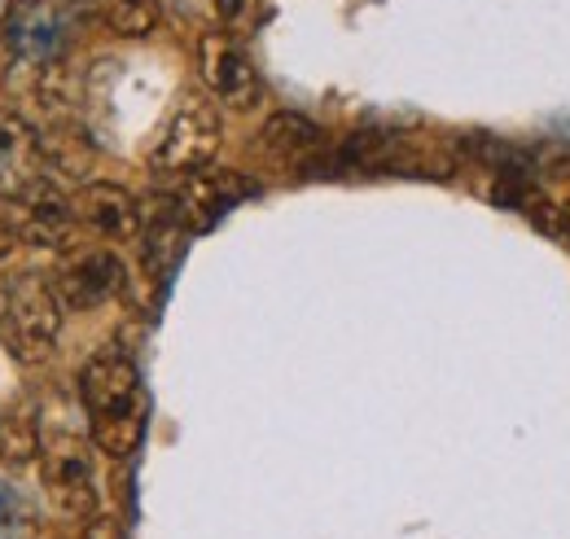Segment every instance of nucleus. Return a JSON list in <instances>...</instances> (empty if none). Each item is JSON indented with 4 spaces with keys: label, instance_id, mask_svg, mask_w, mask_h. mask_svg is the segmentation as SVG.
Returning a JSON list of instances; mask_svg holds the SVG:
<instances>
[{
    "label": "nucleus",
    "instance_id": "15",
    "mask_svg": "<svg viewBox=\"0 0 570 539\" xmlns=\"http://www.w3.org/2000/svg\"><path fill=\"white\" fill-rule=\"evenodd\" d=\"M207 4H212V13L224 22V27H242V22L255 13L259 0H207Z\"/></svg>",
    "mask_w": 570,
    "mask_h": 539
},
{
    "label": "nucleus",
    "instance_id": "7",
    "mask_svg": "<svg viewBox=\"0 0 570 539\" xmlns=\"http://www.w3.org/2000/svg\"><path fill=\"white\" fill-rule=\"evenodd\" d=\"M53 290L75 312L101 307L124 290V264L106 246H75L62 255V264L53 272Z\"/></svg>",
    "mask_w": 570,
    "mask_h": 539
},
{
    "label": "nucleus",
    "instance_id": "17",
    "mask_svg": "<svg viewBox=\"0 0 570 539\" xmlns=\"http://www.w3.org/2000/svg\"><path fill=\"white\" fill-rule=\"evenodd\" d=\"M13 251H18V233L0 224V259H4V255H13Z\"/></svg>",
    "mask_w": 570,
    "mask_h": 539
},
{
    "label": "nucleus",
    "instance_id": "20",
    "mask_svg": "<svg viewBox=\"0 0 570 539\" xmlns=\"http://www.w3.org/2000/svg\"><path fill=\"white\" fill-rule=\"evenodd\" d=\"M567 237H570V206H567Z\"/></svg>",
    "mask_w": 570,
    "mask_h": 539
},
{
    "label": "nucleus",
    "instance_id": "3",
    "mask_svg": "<svg viewBox=\"0 0 570 539\" xmlns=\"http://www.w3.org/2000/svg\"><path fill=\"white\" fill-rule=\"evenodd\" d=\"M219 136H224V124H219V110H215L207 97L189 92L176 115L167 119V128L154 145V171H167V176H189V171H203L219 149Z\"/></svg>",
    "mask_w": 570,
    "mask_h": 539
},
{
    "label": "nucleus",
    "instance_id": "14",
    "mask_svg": "<svg viewBox=\"0 0 570 539\" xmlns=\"http://www.w3.org/2000/svg\"><path fill=\"white\" fill-rule=\"evenodd\" d=\"M31 527L36 518H31L27 496L0 478V539H31Z\"/></svg>",
    "mask_w": 570,
    "mask_h": 539
},
{
    "label": "nucleus",
    "instance_id": "8",
    "mask_svg": "<svg viewBox=\"0 0 570 539\" xmlns=\"http://www.w3.org/2000/svg\"><path fill=\"white\" fill-rule=\"evenodd\" d=\"M250 194L255 189L237 171H189L185 185L167 198V215L185 233H207L224 219V210H233V203H242Z\"/></svg>",
    "mask_w": 570,
    "mask_h": 539
},
{
    "label": "nucleus",
    "instance_id": "16",
    "mask_svg": "<svg viewBox=\"0 0 570 539\" xmlns=\"http://www.w3.org/2000/svg\"><path fill=\"white\" fill-rule=\"evenodd\" d=\"M83 539H124V531H119L115 518H92V522L83 527Z\"/></svg>",
    "mask_w": 570,
    "mask_h": 539
},
{
    "label": "nucleus",
    "instance_id": "5",
    "mask_svg": "<svg viewBox=\"0 0 570 539\" xmlns=\"http://www.w3.org/2000/svg\"><path fill=\"white\" fill-rule=\"evenodd\" d=\"M45 457V487L53 496V504L71 518H88L97 509V482H92V457L88 443L79 434H49L40 443Z\"/></svg>",
    "mask_w": 570,
    "mask_h": 539
},
{
    "label": "nucleus",
    "instance_id": "13",
    "mask_svg": "<svg viewBox=\"0 0 570 539\" xmlns=\"http://www.w3.org/2000/svg\"><path fill=\"white\" fill-rule=\"evenodd\" d=\"M158 18H163L158 0H106V9H101V22H106L115 36H124V40L149 36V31L158 27Z\"/></svg>",
    "mask_w": 570,
    "mask_h": 539
},
{
    "label": "nucleus",
    "instance_id": "18",
    "mask_svg": "<svg viewBox=\"0 0 570 539\" xmlns=\"http://www.w3.org/2000/svg\"><path fill=\"white\" fill-rule=\"evenodd\" d=\"M13 9H18V0H0V31H4V22H9Z\"/></svg>",
    "mask_w": 570,
    "mask_h": 539
},
{
    "label": "nucleus",
    "instance_id": "2",
    "mask_svg": "<svg viewBox=\"0 0 570 539\" xmlns=\"http://www.w3.org/2000/svg\"><path fill=\"white\" fill-rule=\"evenodd\" d=\"M62 330V298L53 290V281H45L40 272H22L9 285V303H4V346L18 364H40L53 355V342Z\"/></svg>",
    "mask_w": 570,
    "mask_h": 539
},
{
    "label": "nucleus",
    "instance_id": "4",
    "mask_svg": "<svg viewBox=\"0 0 570 539\" xmlns=\"http://www.w3.org/2000/svg\"><path fill=\"white\" fill-rule=\"evenodd\" d=\"M71 40V22L62 0H18L4 22V45L18 67H53Z\"/></svg>",
    "mask_w": 570,
    "mask_h": 539
},
{
    "label": "nucleus",
    "instance_id": "10",
    "mask_svg": "<svg viewBox=\"0 0 570 539\" xmlns=\"http://www.w3.org/2000/svg\"><path fill=\"white\" fill-rule=\"evenodd\" d=\"M71 210H75V224L92 228L106 242H132V237H141V203L128 189L110 185V180H88L71 198Z\"/></svg>",
    "mask_w": 570,
    "mask_h": 539
},
{
    "label": "nucleus",
    "instance_id": "9",
    "mask_svg": "<svg viewBox=\"0 0 570 539\" xmlns=\"http://www.w3.org/2000/svg\"><path fill=\"white\" fill-rule=\"evenodd\" d=\"M45 140L18 115L0 110V203H22L45 185Z\"/></svg>",
    "mask_w": 570,
    "mask_h": 539
},
{
    "label": "nucleus",
    "instance_id": "19",
    "mask_svg": "<svg viewBox=\"0 0 570 539\" xmlns=\"http://www.w3.org/2000/svg\"><path fill=\"white\" fill-rule=\"evenodd\" d=\"M4 303H9V285L0 281V330H4Z\"/></svg>",
    "mask_w": 570,
    "mask_h": 539
},
{
    "label": "nucleus",
    "instance_id": "6",
    "mask_svg": "<svg viewBox=\"0 0 570 539\" xmlns=\"http://www.w3.org/2000/svg\"><path fill=\"white\" fill-rule=\"evenodd\" d=\"M198 67L203 79L215 97L233 110H255L259 97H264V84H259V70L250 62V53L242 49V40L233 31H212L203 36L198 45Z\"/></svg>",
    "mask_w": 570,
    "mask_h": 539
},
{
    "label": "nucleus",
    "instance_id": "1",
    "mask_svg": "<svg viewBox=\"0 0 570 539\" xmlns=\"http://www.w3.org/2000/svg\"><path fill=\"white\" fill-rule=\"evenodd\" d=\"M79 400L92 416V443L124 461L141 448L145 434V391L137 364L124 351H97L79 373Z\"/></svg>",
    "mask_w": 570,
    "mask_h": 539
},
{
    "label": "nucleus",
    "instance_id": "12",
    "mask_svg": "<svg viewBox=\"0 0 570 539\" xmlns=\"http://www.w3.org/2000/svg\"><path fill=\"white\" fill-rule=\"evenodd\" d=\"M40 425L31 416V408L13 412L9 421H0V465L9 470H27L36 457H40Z\"/></svg>",
    "mask_w": 570,
    "mask_h": 539
},
{
    "label": "nucleus",
    "instance_id": "11",
    "mask_svg": "<svg viewBox=\"0 0 570 539\" xmlns=\"http://www.w3.org/2000/svg\"><path fill=\"white\" fill-rule=\"evenodd\" d=\"M259 140H264V149H268L273 158H285V163H303V158H312V154L325 149V133H321L307 115H294V110L273 115V119L264 124Z\"/></svg>",
    "mask_w": 570,
    "mask_h": 539
}]
</instances>
